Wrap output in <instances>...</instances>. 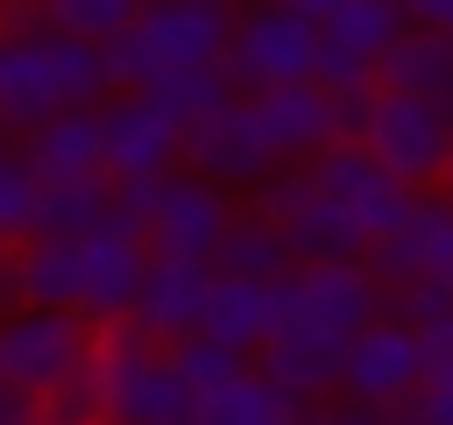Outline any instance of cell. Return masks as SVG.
I'll return each mask as SVG.
<instances>
[{"label": "cell", "instance_id": "9a60e30c", "mask_svg": "<svg viewBox=\"0 0 453 425\" xmlns=\"http://www.w3.org/2000/svg\"><path fill=\"white\" fill-rule=\"evenodd\" d=\"M340 354H347V347H333V340H319V333H269L248 368H255V382H262L290 418H304V411H319V404L340 397Z\"/></svg>", "mask_w": 453, "mask_h": 425}, {"label": "cell", "instance_id": "2e32d148", "mask_svg": "<svg viewBox=\"0 0 453 425\" xmlns=\"http://www.w3.org/2000/svg\"><path fill=\"white\" fill-rule=\"evenodd\" d=\"M142 269H149V241H134L120 227L85 234L78 241V298H71V319H85V326L127 319V305L142 290Z\"/></svg>", "mask_w": 453, "mask_h": 425}, {"label": "cell", "instance_id": "4dcf8cb0", "mask_svg": "<svg viewBox=\"0 0 453 425\" xmlns=\"http://www.w3.org/2000/svg\"><path fill=\"white\" fill-rule=\"evenodd\" d=\"M403 21L439 35V42H453V0H418V7H403Z\"/></svg>", "mask_w": 453, "mask_h": 425}, {"label": "cell", "instance_id": "7a4b0ae2", "mask_svg": "<svg viewBox=\"0 0 453 425\" xmlns=\"http://www.w3.org/2000/svg\"><path fill=\"white\" fill-rule=\"evenodd\" d=\"M85 375H92L99 397H106V425H198V411H205V404L170 375L163 347L142 340L127 319L92 326V361H85Z\"/></svg>", "mask_w": 453, "mask_h": 425}, {"label": "cell", "instance_id": "f1b7e54d", "mask_svg": "<svg viewBox=\"0 0 453 425\" xmlns=\"http://www.w3.org/2000/svg\"><path fill=\"white\" fill-rule=\"evenodd\" d=\"M28 411H35V425H106V397L92 375H71V382L28 397Z\"/></svg>", "mask_w": 453, "mask_h": 425}, {"label": "cell", "instance_id": "8fae6325", "mask_svg": "<svg viewBox=\"0 0 453 425\" xmlns=\"http://www.w3.org/2000/svg\"><path fill=\"white\" fill-rule=\"evenodd\" d=\"M418 382H425V361H418V333L411 326H396L389 312L368 326V333H354L347 340V354H340V404H361V411H403L411 397H418Z\"/></svg>", "mask_w": 453, "mask_h": 425}, {"label": "cell", "instance_id": "44dd1931", "mask_svg": "<svg viewBox=\"0 0 453 425\" xmlns=\"http://www.w3.org/2000/svg\"><path fill=\"white\" fill-rule=\"evenodd\" d=\"M290 269H297V262H290L283 234L241 205V212L226 220V234H219V248H212V276H241V283H269V290H276Z\"/></svg>", "mask_w": 453, "mask_h": 425}, {"label": "cell", "instance_id": "836d02e7", "mask_svg": "<svg viewBox=\"0 0 453 425\" xmlns=\"http://www.w3.org/2000/svg\"><path fill=\"white\" fill-rule=\"evenodd\" d=\"M0 425H35V411H28V397H14L7 382H0Z\"/></svg>", "mask_w": 453, "mask_h": 425}, {"label": "cell", "instance_id": "ffe728a7", "mask_svg": "<svg viewBox=\"0 0 453 425\" xmlns=\"http://www.w3.org/2000/svg\"><path fill=\"white\" fill-rule=\"evenodd\" d=\"M28 170L42 184H78V177H99V113H57L42 120L28 142H21Z\"/></svg>", "mask_w": 453, "mask_h": 425}, {"label": "cell", "instance_id": "d6a6232c", "mask_svg": "<svg viewBox=\"0 0 453 425\" xmlns=\"http://www.w3.org/2000/svg\"><path fill=\"white\" fill-rule=\"evenodd\" d=\"M411 411H418L425 425H453V382H425V390L411 397Z\"/></svg>", "mask_w": 453, "mask_h": 425}, {"label": "cell", "instance_id": "5b68a950", "mask_svg": "<svg viewBox=\"0 0 453 425\" xmlns=\"http://www.w3.org/2000/svg\"><path fill=\"white\" fill-rule=\"evenodd\" d=\"M248 212L283 234V248H290L297 269H340V262H361V255H368V241L347 227L340 205H326V198L304 184V170H276L269 184H255V191H248Z\"/></svg>", "mask_w": 453, "mask_h": 425}, {"label": "cell", "instance_id": "4fadbf2b", "mask_svg": "<svg viewBox=\"0 0 453 425\" xmlns=\"http://www.w3.org/2000/svg\"><path fill=\"white\" fill-rule=\"evenodd\" d=\"M241 205L219 191V184H198L191 170H170L163 184H156V212H149V255H163V262H205L212 269V248H219V234H226V220H234Z\"/></svg>", "mask_w": 453, "mask_h": 425}, {"label": "cell", "instance_id": "277c9868", "mask_svg": "<svg viewBox=\"0 0 453 425\" xmlns=\"http://www.w3.org/2000/svg\"><path fill=\"white\" fill-rule=\"evenodd\" d=\"M411 198L418 191H439V170L453 156V128L432 99H403V92H375L368 113H361V135H354Z\"/></svg>", "mask_w": 453, "mask_h": 425}, {"label": "cell", "instance_id": "d6986e66", "mask_svg": "<svg viewBox=\"0 0 453 425\" xmlns=\"http://www.w3.org/2000/svg\"><path fill=\"white\" fill-rule=\"evenodd\" d=\"M375 92H403V99H432L439 106L453 92V42H439V35L403 21V35L375 57Z\"/></svg>", "mask_w": 453, "mask_h": 425}, {"label": "cell", "instance_id": "52a82bcc", "mask_svg": "<svg viewBox=\"0 0 453 425\" xmlns=\"http://www.w3.org/2000/svg\"><path fill=\"white\" fill-rule=\"evenodd\" d=\"M92 361V326L71 312H42V305H14L0 319V382L14 397H42L71 375H85Z\"/></svg>", "mask_w": 453, "mask_h": 425}, {"label": "cell", "instance_id": "603a6c76", "mask_svg": "<svg viewBox=\"0 0 453 425\" xmlns=\"http://www.w3.org/2000/svg\"><path fill=\"white\" fill-rule=\"evenodd\" d=\"M396 35H403V7H389V0H319V42L361 57V64H375Z\"/></svg>", "mask_w": 453, "mask_h": 425}, {"label": "cell", "instance_id": "83f0119b", "mask_svg": "<svg viewBox=\"0 0 453 425\" xmlns=\"http://www.w3.org/2000/svg\"><path fill=\"white\" fill-rule=\"evenodd\" d=\"M198 425H297V418H290V411H283V404L255 382V368H248L226 397H212V404L198 411Z\"/></svg>", "mask_w": 453, "mask_h": 425}, {"label": "cell", "instance_id": "cb8c5ba5", "mask_svg": "<svg viewBox=\"0 0 453 425\" xmlns=\"http://www.w3.org/2000/svg\"><path fill=\"white\" fill-rule=\"evenodd\" d=\"M142 99H149L156 113H170L177 128H191V120L219 113V106L234 99V85H226L219 64H205V71H156V78L142 85Z\"/></svg>", "mask_w": 453, "mask_h": 425}, {"label": "cell", "instance_id": "e575fe53", "mask_svg": "<svg viewBox=\"0 0 453 425\" xmlns=\"http://www.w3.org/2000/svg\"><path fill=\"white\" fill-rule=\"evenodd\" d=\"M21 305V283H14V255H0V319Z\"/></svg>", "mask_w": 453, "mask_h": 425}, {"label": "cell", "instance_id": "1f68e13d", "mask_svg": "<svg viewBox=\"0 0 453 425\" xmlns=\"http://www.w3.org/2000/svg\"><path fill=\"white\" fill-rule=\"evenodd\" d=\"M297 425H389V418H382V411H361V404H340V397H333V404L304 411Z\"/></svg>", "mask_w": 453, "mask_h": 425}, {"label": "cell", "instance_id": "d590c367", "mask_svg": "<svg viewBox=\"0 0 453 425\" xmlns=\"http://www.w3.org/2000/svg\"><path fill=\"white\" fill-rule=\"evenodd\" d=\"M439 198L453 205V156H446V170H439Z\"/></svg>", "mask_w": 453, "mask_h": 425}, {"label": "cell", "instance_id": "e0dca14e", "mask_svg": "<svg viewBox=\"0 0 453 425\" xmlns=\"http://www.w3.org/2000/svg\"><path fill=\"white\" fill-rule=\"evenodd\" d=\"M205 290H212V269L205 262H163V255H149L142 290L127 305V326L142 340H156V347L191 340L198 333V312H205Z\"/></svg>", "mask_w": 453, "mask_h": 425}, {"label": "cell", "instance_id": "6da1fadb", "mask_svg": "<svg viewBox=\"0 0 453 425\" xmlns=\"http://www.w3.org/2000/svg\"><path fill=\"white\" fill-rule=\"evenodd\" d=\"M113 92H106V64L99 50L57 35V28H21L7 35V57H0V142H28L42 120L57 113H99Z\"/></svg>", "mask_w": 453, "mask_h": 425}, {"label": "cell", "instance_id": "d4e9b609", "mask_svg": "<svg viewBox=\"0 0 453 425\" xmlns=\"http://www.w3.org/2000/svg\"><path fill=\"white\" fill-rule=\"evenodd\" d=\"M163 361H170V375H177V382H184L198 404L226 397V390L248 375V354H234V347L205 340V333H191V340H170V347H163Z\"/></svg>", "mask_w": 453, "mask_h": 425}, {"label": "cell", "instance_id": "ac0fdd59", "mask_svg": "<svg viewBox=\"0 0 453 425\" xmlns=\"http://www.w3.org/2000/svg\"><path fill=\"white\" fill-rule=\"evenodd\" d=\"M198 333L255 361V347L276 333V290L269 283H241V276H212L205 312H198Z\"/></svg>", "mask_w": 453, "mask_h": 425}, {"label": "cell", "instance_id": "30bf717a", "mask_svg": "<svg viewBox=\"0 0 453 425\" xmlns=\"http://www.w3.org/2000/svg\"><path fill=\"white\" fill-rule=\"evenodd\" d=\"M368 99H375V92H368ZM368 99H333V92H319V85H283V92H262V99H248V106H255V120H262L276 163L297 170V163H311L319 149L354 142Z\"/></svg>", "mask_w": 453, "mask_h": 425}, {"label": "cell", "instance_id": "8992f818", "mask_svg": "<svg viewBox=\"0 0 453 425\" xmlns=\"http://www.w3.org/2000/svg\"><path fill=\"white\" fill-rule=\"evenodd\" d=\"M382 312H389V298L368 283L361 262H340V269H290V276L276 283V333H319V340L347 347V340L368 333Z\"/></svg>", "mask_w": 453, "mask_h": 425}, {"label": "cell", "instance_id": "f35d334b", "mask_svg": "<svg viewBox=\"0 0 453 425\" xmlns=\"http://www.w3.org/2000/svg\"><path fill=\"white\" fill-rule=\"evenodd\" d=\"M0 57H7V35H0Z\"/></svg>", "mask_w": 453, "mask_h": 425}, {"label": "cell", "instance_id": "3957f363", "mask_svg": "<svg viewBox=\"0 0 453 425\" xmlns=\"http://www.w3.org/2000/svg\"><path fill=\"white\" fill-rule=\"evenodd\" d=\"M311 57H319V0H290V7L234 14L219 71H226L234 99H262L283 85H311Z\"/></svg>", "mask_w": 453, "mask_h": 425}, {"label": "cell", "instance_id": "5bb4252c", "mask_svg": "<svg viewBox=\"0 0 453 425\" xmlns=\"http://www.w3.org/2000/svg\"><path fill=\"white\" fill-rule=\"evenodd\" d=\"M134 50L149 57V71H205L226 57V35H234V7H212V0H156L134 14Z\"/></svg>", "mask_w": 453, "mask_h": 425}, {"label": "cell", "instance_id": "7402d4cb", "mask_svg": "<svg viewBox=\"0 0 453 425\" xmlns=\"http://www.w3.org/2000/svg\"><path fill=\"white\" fill-rule=\"evenodd\" d=\"M99 227H113V177L42 184V198H35V241H85Z\"/></svg>", "mask_w": 453, "mask_h": 425}, {"label": "cell", "instance_id": "4316f807", "mask_svg": "<svg viewBox=\"0 0 453 425\" xmlns=\"http://www.w3.org/2000/svg\"><path fill=\"white\" fill-rule=\"evenodd\" d=\"M134 14H142L134 0H57V7H42V28H57L85 50H106L113 35L134 28Z\"/></svg>", "mask_w": 453, "mask_h": 425}, {"label": "cell", "instance_id": "74e56055", "mask_svg": "<svg viewBox=\"0 0 453 425\" xmlns=\"http://www.w3.org/2000/svg\"><path fill=\"white\" fill-rule=\"evenodd\" d=\"M439 113H446V128H453V92H446V99H439Z\"/></svg>", "mask_w": 453, "mask_h": 425}, {"label": "cell", "instance_id": "f546056e", "mask_svg": "<svg viewBox=\"0 0 453 425\" xmlns=\"http://www.w3.org/2000/svg\"><path fill=\"white\" fill-rule=\"evenodd\" d=\"M418 361H425V382H453V319H439V326L418 333Z\"/></svg>", "mask_w": 453, "mask_h": 425}, {"label": "cell", "instance_id": "8d00e7d4", "mask_svg": "<svg viewBox=\"0 0 453 425\" xmlns=\"http://www.w3.org/2000/svg\"><path fill=\"white\" fill-rule=\"evenodd\" d=\"M389 425H425V418H418V411L403 404V411H389Z\"/></svg>", "mask_w": 453, "mask_h": 425}, {"label": "cell", "instance_id": "484cf974", "mask_svg": "<svg viewBox=\"0 0 453 425\" xmlns=\"http://www.w3.org/2000/svg\"><path fill=\"white\" fill-rule=\"evenodd\" d=\"M35 198H42V177L28 170L21 142H0V255L35 241Z\"/></svg>", "mask_w": 453, "mask_h": 425}, {"label": "cell", "instance_id": "ba28073f", "mask_svg": "<svg viewBox=\"0 0 453 425\" xmlns=\"http://www.w3.org/2000/svg\"><path fill=\"white\" fill-rule=\"evenodd\" d=\"M304 170V184L326 198V205H340L347 212V227L375 248V241H389L403 220H411V191L361 149V142H333V149H319L311 163H297Z\"/></svg>", "mask_w": 453, "mask_h": 425}, {"label": "cell", "instance_id": "9c48e42d", "mask_svg": "<svg viewBox=\"0 0 453 425\" xmlns=\"http://www.w3.org/2000/svg\"><path fill=\"white\" fill-rule=\"evenodd\" d=\"M177 163H184L198 184H219V191H255V184H269V177L283 170L248 99H226L219 113L191 120V128H184V156H177Z\"/></svg>", "mask_w": 453, "mask_h": 425}, {"label": "cell", "instance_id": "7c38bea8", "mask_svg": "<svg viewBox=\"0 0 453 425\" xmlns=\"http://www.w3.org/2000/svg\"><path fill=\"white\" fill-rule=\"evenodd\" d=\"M184 156V128L156 113L142 92H113L99 106V177L134 184V177H170Z\"/></svg>", "mask_w": 453, "mask_h": 425}]
</instances>
